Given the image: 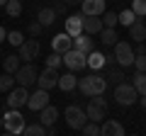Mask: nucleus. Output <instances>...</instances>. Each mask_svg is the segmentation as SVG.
<instances>
[{
    "instance_id": "5",
    "label": "nucleus",
    "mask_w": 146,
    "mask_h": 136,
    "mask_svg": "<svg viewBox=\"0 0 146 136\" xmlns=\"http://www.w3.org/2000/svg\"><path fill=\"white\" fill-rule=\"evenodd\" d=\"M63 117H66V124L71 126V129H83V126L90 121L88 112H85L80 105H68L66 112H63Z\"/></svg>"
},
{
    "instance_id": "22",
    "label": "nucleus",
    "mask_w": 146,
    "mask_h": 136,
    "mask_svg": "<svg viewBox=\"0 0 146 136\" xmlns=\"http://www.w3.org/2000/svg\"><path fill=\"white\" fill-rule=\"evenodd\" d=\"M20 66H22L20 53H10V56L3 58V68H5V73H17V71H20Z\"/></svg>"
},
{
    "instance_id": "28",
    "label": "nucleus",
    "mask_w": 146,
    "mask_h": 136,
    "mask_svg": "<svg viewBox=\"0 0 146 136\" xmlns=\"http://www.w3.org/2000/svg\"><path fill=\"white\" fill-rule=\"evenodd\" d=\"M5 12L10 17H20L22 15V0H7L5 3Z\"/></svg>"
},
{
    "instance_id": "3",
    "label": "nucleus",
    "mask_w": 146,
    "mask_h": 136,
    "mask_svg": "<svg viewBox=\"0 0 146 136\" xmlns=\"http://www.w3.org/2000/svg\"><path fill=\"white\" fill-rule=\"evenodd\" d=\"M85 112H88V119L90 121L102 124V121L107 119V102L102 100V95H93L90 102H88V107H85Z\"/></svg>"
},
{
    "instance_id": "13",
    "label": "nucleus",
    "mask_w": 146,
    "mask_h": 136,
    "mask_svg": "<svg viewBox=\"0 0 146 136\" xmlns=\"http://www.w3.org/2000/svg\"><path fill=\"white\" fill-rule=\"evenodd\" d=\"M39 51H42V46H39V42H36V37H32L29 42H25L20 46V58L29 63V61H34V58L39 56Z\"/></svg>"
},
{
    "instance_id": "45",
    "label": "nucleus",
    "mask_w": 146,
    "mask_h": 136,
    "mask_svg": "<svg viewBox=\"0 0 146 136\" xmlns=\"http://www.w3.org/2000/svg\"><path fill=\"white\" fill-rule=\"evenodd\" d=\"M0 126H3V119H0Z\"/></svg>"
},
{
    "instance_id": "34",
    "label": "nucleus",
    "mask_w": 146,
    "mask_h": 136,
    "mask_svg": "<svg viewBox=\"0 0 146 136\" xmlns=\"http://www.w3.org/2000/svg\"><path fill=\"white\" fill-rule=\"evenodd\" d=\"M122 71H124V68H122ZM119 68H112V71H110L107 73V83H115V85H119L122 80H124V73H122Z\"/></svg>"
},
{
    "instance_id": "20",
    "label": "nucleus",
    "mask_w": 146,
    "mask_h": 136,
    "mask_svg": "<svg viewBox=\"0 0 146 136\" xmlns=\"http://www.w3.org/2000/svg\"><path fill=\"white\" fill-rule=\"evenodd\" d=\"M124 134V126L117 119H105L102 121V136H122Z\"/></svg>"
},
{
    "instance_id": "42",
    "label": "nucleus",
    "mask_w": 146,
    "mask_h": 136,
    "mask_svg": "<svg viewBox=\"0 0 146 136\" xmlns=\"http://www.w3.org/2000/svg\"><path fill=\"white\" fill-rule=\"evenodd\" d=\"M139 102H141V110H146V95H141V100H139Z\"/></svg>"
},
{
    "instance_id": "36",
    "label": "nucleus",
    "mask_w": 146,
    "mask_h": 136,
    "mask_svg": "<svg viewBox=\"0 0 146 136\" xmlns=\"http://www.w3.org/2000/svg\"><path fill=\"white\" fill-rule=\"evenodd\" d=\"M131 10L139 17H146V0H134V3H131Z\"/></svg>"
},
{
    "instance_id": "37",
    "label": "nucleus",
    "mask_w": 146,
    "mask_h": 136,
    "mask_svg": "<svg viewBox=\"0 0 146 136\" xmlns=\"http://www.w3.org/2000/svg\"><path fill=\"white\" fill-rule=\"evenodd\" d=\"M134 68L139 71V73H146V53H136V58H134Z\"/></svg>"
},
{
    "instance_id": "11",
    "label": "nucleus",
    "mask_w": 146,
    "mask_h": 136,
    "mask_svg": "<svg viewBox=\"0 0 146 136\" xmlns=\"http://www.w3.org/2000/svg\"><path fill=\"white\" fill-rule=\"evenodd\" d=\"M49 100H51V97H49V90L39 88L36 92H32V95H29V100H27V107H29L32 112H42L44 107L49 105Z\"/></svg>"
},
{
    "instance_id": "29",
    "label": "nucleus",
    "mask_w": 146,
    "mask_h": 136,
    "mask_svg": "<svg viewBox=\"0 0 146 136\" xmlns=\"http://www.w3.org/2000/svg\"><path fill=\"white\" fill-rule=\"evenodd\" d=\"M46 134V126L39 121V124H27L25 126V136H44Z\"/></svg>"
},
{
    "instance_id": "30",
    "label": "nucleus",
    "mask_w": 146,
    "mask_h": 136,
    "mask_svg": "<svg viewBox=\"0 0 146 136\" xmlns=\"http://www.w3.org/2000/svg\"><path fill=\"white\" fill-rule=\"evenodd\" d=\"M80 131H83L85 136H98V134H102V124H98V121H88Z\"/></svg>"
},
{
    "instance_id": "6",
    "label": "nucleus",
    "mask_w": 146,
    "mask_h": 136,
    "mask_svg": "<svg viewBox=\"0 0 146 136\" xmlns=\"http://www.w3.org/2000/svg\"><path fill=\"white\" fill-rule=\"evenodd\" d=\"M115 58H117V66H119V68H129V66H134L136 51L131 49V44L117 42L115 44Z\"/></svg>"
},
{
    "instance_id": "15",
    "label": "nucleus",
    "mask_w": 146,
    "mask_h": 136,
    "mask_svg": "<svg viewBox=\"0 0 146 136\" xmlns=\"http://www.w3.org/2000/svg\"><path fill=\"white\" fill-rule=\"evenodd\" d=\"M73 49H78L83 53H90L95 51V42H93V34H78V37H73Z\"/></svg>"
},
{
    "instance_id": "35",
    "label": "nucleus",
    "mask_w": 146,
    "mask_h": 136,
    "mask_svg": "<svg viewBox=\"0 0 146 136\" xmlns=\"http://www.w3.org/2000/svg\"><path fill=\"white\" fill-rule=\"evenodd\" d=\"M102 22H105V27H117L119 24V12H105Z\"/></svg>"
},
{
    "instance_id": "44",
    "label": "nucleus",
    "mask_w": 146,
    "mask_h": 136,
    "mask_svg": "<svg viewBox=\"0 0 146 136\" xmlns=\"http://www.w3.org/2000/svg\"><path fill=\"white\" fill-rule=\"evenodd\" d=\"M5 3H7V0H0V5H5Z\"/></svg>"
},
{
    "instance_id": "40",
    "label": "nucleus",
    "mask_w": 146,
    "mask_h": 136,
    "mask_svg": "<svg viewBox=\"0 0 146 136\" xmlns=\"http://www.w3.org/2000/svg\"><path fill=\"white\" fill-rule=\"evenodd\" d=\"M5 39H7V34H5V27H3V24H0V44H3V42H5Z\"/></svg>"
},
{
    "instance_id": "24",
    "label": "nucleus",
    "mask_w": 146,
    "mask_h": 136,
    "mask_svg": "<svg viewBox=\"0 0 146 136\" xmlns=\"http://www.w3.org/2000/svg\"><path fill=\"white\" fill-rule=\"evenodd\" d=\"M105 63H107V56L100 51H90L88 53V66L93 68V71H100V68H105Z\"/></svg>"
},
{
    "instance_id": "8",
    "label": "nucleus",
    "mask_w": 146,
    "mask_h": 136,
    "mask_svg": "<svg viewBox=\"0 0 146 136\" xmlns=\"http://www.w3.org/2000/svg\"><path fill=\"white\" fill-rule=\"evenodd\" d=\"M63 66L68 71H80L83 66H88V53L78 51V49H71V51L63 53Z\"/></svg>"
},
{
    "instance_id": "10",
    "label": "nucleus",
    "mask_w": 146,
    "mask_h": 136,
    "mask_svg": "<svg viewBox=\"0 0 146 136\" xmlns=\"http://www.w3.org/2000/svg\"><path fill=\"white\" fill-rule=\"evenodd\" d=\"M58 78H61V75H58V68H49L46 66L42 73H39V78H36V85L44 88V90H51V88L58 85Z\"/></svg>"
},
{
    "instance_id": "26",
    "label": "nucleus",
    "mask_w": 146,
    "mask_h": 136,
    "mask_svg": "<svg viewBox=\"0 0 146 136\" xmlns=\"http://www.w3.org/2000/svg\"><path fill=\"white\" fill-rule=\"evenodd\" d=\"M100 34H102V44H105V46H115V44L119 42V39H117L115 27H105V29L100 32Z\"/></svg>"
},
{
    "instance_id": "43",
    "label": "nucleus",
    "mask_w": 146,
    "mask_h": 136,
    "mask_svg": "<svg viewBox=\"0 0 146 136\" xmlns=\"http://www.w3.org/2000/svg\"><path fill=\"white\" fill-rule=\"evenodd\" d=\"M68 5H80V3H83V0H66Z\"/></svg>"
},
{
    "instance_id": "21",
    "label": "nucleus",
    "mask_w": 146,
    "mask_h": 136,
    "mask_svg": "<svg viewBox=\"0 0 146 136\" xmlns=\"http://www.w3.org/2000/svg\"><path fill=\"white\" fill-rule=\"evenodd\" d=\"M56 10H54V7H39V12H36V20L42 22L44 27H51L54 22H56Z\"/></svg>"
},
{
    "instance_id": "2",
    "label": "nucleus",
    "mask_w": 146,
    "mask_h": 136,
    "mask_svg": "<svg viewBox=\"0 0 146 136\" xmlns=\"http://www.w3.org/2000/svg\"><path fill=\"white\" fill-rule=\"evenodd\" d=\"M3 126H5V131H7V134H12V136L25 134V126H27L25 114H22L20 110H10V112H5V117H3Z\"/></svg>"
},
{
    "instance_id": "31",
    "label": "nucleus",
    "mask_w": 146,
    "mask_h": 136,
    "mask_svg": "<svg viewBox=\"0 0 146 136\" xmlns=\"http://www.w3.org/2000/svg\"><path fill=\"white\" fill-rule=\"evenodd\" d=\"M134 88H136V92H139V95H146V73H139V71H136Z\"/></svg>"
},
{
    "instance_id": "9",
    "label": "nucleus",
    "mask_w": 146,
    "mask_h": 136,
    "mask_svg": "<svg viewBox=\"0 0 146 136\" xmlns=\"http://www.w3.org/2000/svg\"><path fill=\"white\" fill-rule=\"evenodd\" d=\"M15 78H17V85H34L36 83V78H39V71H36V66L34 63H25V66H20V71L15 73Z\"/></svg>"
},
{
    "instance_id": "39",
    "label": "nucleus",
    "mask_w": 146,
    "mask_h": 136,
    "mask_svg": "<svg viewBox=\"0 0 146 136\" xmlns=\"http://www.w3.org/2000/svg\"><path fill=\"white\" fill-rule=\"evenodd\" d=\"M66 0H63V3H56V5H54V10H56V15H63V12H66Z\"/></svg>"
},
{
    "instance_id": "19",
    "label": "nucleus",
    "mask_w": 146,
    "mask_h": 136,
    "mask_svg": "<svg viewBox=\"0 0 146 136\" xmlns=\"http://www.w3.org/2000/svg\"><path fill=\"white\" fill-rule=\"evenodd\" d=\"M129 37H131V42H136V44H141V42H146V24L141 22V17L134 22V24L129 27Z\"/></svg>"
},
{
    "instance_id": "7",
    "label": "nucleus",
    "mask_w": 146,
    "mask_h": 136,
    "mask_svg": "<svg viewBox=\"0 0 146 136\" xmlns=\"http://www.w3.org/2000/svg\"><path fill=\"white\" fill-rule=\"evenodd\" d=\"M27 100H29V88L27 85H17V88H12L10 92H7V107L10 110H20V107L27 105Z\"/></svg>"
},
{
    "instance_id": "1",
    "label": "nucleus",
    "mask_w": 146,
    "mask_h": 136,
    "mask_svg": "<svg viewBox=\"0 0 146 136\" xmlns=\"http://www.w3.org/2000/svg\"><path fill=\"white\" fill-rule=\"evenodd\" d=\"M78 90L83 95H88V97H93V95H105V90H107V78H102V75H85L83 80H78Z\"/></svg>"
},
{
    "instance_id": "25",
    "label": "nucleus",
    "mask_w": 146,
    "mask_h": 136,
    "mask_svg": "<svg viewBox=\"0 0 146 136\" xmlns=\"http://www.w3.org/2000/svg\"><path fill=\"white\" fill-rule=\"evenodd\" d=\"M15 83H17L15 73H3L0 75V92H10V90L15 88Z\"/></svg>"
},
{
    "instance_id": "41",
    "label": "nucleus",
    "mask_w": 146,
    "mask_h": 136,
    "mask_svg": "<svg viewBox=\"0 0 146 136\" xmlns=\"http://www.w3.org/2000/svg\"><path fill=\"white\" fill-rule=\"evenodd\" d=\"M136 53H146V46H144V42H141L139 46H136Z\"/></svg>"
},
{
    "instance_id": "33",
    "label": "nucleus",
    "mask_w": 146,
    "mask_h": 136,
    "mask_svg": "<svg viewBox=\"0 0 146 136\" xmlns=\"http://www.w3.org/2000/svg\"><path fill=\"white\" fill-rule=\"evenodd\" d=\"M7 44H12V46H17L20 49L22 44H25V34H22V32H10V34H7Z\"/></svg>"
},
{
    "instance_id": "14",
    "label": "nucleus",
    "mask_w": 146,
    "mask_h": 136,
    "mask_svg": "<svg viewBox=\"0 0 146 136\" xmlns=\"http://www.w3.org/2000/svg\"><path fill=\"white\" fill-rule=\"evenodd\" d=\"M102 29H105L102 15H83V32H88V34H100Z\"/></svg>"
},
{
    "instance_id": "23",
    "label": "nucleus",
    "mask_w": 146,
    "mask_h": 136,
    "mask_svg": "<svg viewBox=\"0 0 146 136\" xmlns=\"http://www.w3.org/2000/svg\"><path fill=\"white\" fill-rule=\"evenodd\" d=\"M58 88H61L63 92H71V90L78 88V78L73 75V71H71V73H63L61 78H58Z\"/></svg>"
},
{
    "instance_id": "18",
    "label": "nucleus",
    "mask_w": 146,
    "mask_h": 136,
    "mask_svg": "<svg viewBox=\"0 0 146 136\" xmlns=\"http://www.w3.org/2000/svg\"><path fill=\"white\" fill-rule=\"evenodd\" d=\"M56 119H58V110L54 105H46L42 112H39V121H42L44 126H54V124H56Z\"/></svg>"
},
{
    "instance_id": "27",
    "label": "nucleus",
    "mask_w": 146,
    "mask_h": 136,
    "mask_svg": "<svg viewBox=\"0 0 146 136\" xmlns=\"http://www.w3.org/2000/svg\"><path fill=\"white\" fill-rule=\"evenodd\" d=\"M136 20H139V15H136L131 7H129V10H122V12H119V24H124V27H131Z\"/></svg>"
},
{
    "instance_id": "38",
    "label": "nucleus",
    "mask_w": 146,
    "mask_h": 136,
    "mask_svg": "<svg viewBox=\"0 0 146 136\" xmlns=\"http://www.w3.org/2000/svg\"><path fill=\"white\" fill-rule=\"evenodd\" d=\"M42 29H44V24H42L39 20H36V22H32V24L27 27V32H29V37H39V34H42Z\"/></svg>"
},
{
    "instance_id": "32",
    "label": "nucleus",
    "mask_w": 146,
    "mask_h": 136,
    "mask_svg": "<svg viewBox=\"0 0 146 136\" xmlns=\"http://www.w3.org/2000/svg\"><path fill=\"white\" fill-rule=\"evenodd\" d=\"M44 61H46L49 68H58V66H63V56H61V53H56V51H51L46 58H44Z\"/></svg>"
},
{
    "instance_id": "17",
    "label": "nucleus",
    "mask_w": 146,
    "mask_h": 136,
    "mask_svg": "<svg viewBox=\"0 0 146 136\" xmlns=\"http://www.w3.org/2000/svg\"><path fill=\"white\" fill-rule=\"evenodd\" d=\"M63 29H66L71 37L83 34V15H68V17H66V27H63Z\"/></svg>"
},
{
    "instance_id": "12",
    "label": "nucleus",
    "mask_w": 146,
    "mask_h": 136,
    "mask_svg": "<svg viewBox=\"0 0 146 136\" xmlns=\"http://www.w3.org/2000/svg\"><path fill=\"white\" fill-rule=\"evenodd\" d=\"M71 49H73V37L68 34L66 29H63L61 34H56V37L51 39V51H56V53H61V56H63V53H66V51H71Z\"/></svg>"
},
{
    "instance_id": "4",
    "label": "nucleus",
    "mask_w": 146,
    "mask_h": 136,
    "mask_svg": "<svg viewBox=\"0 0 146 136\" xmlns=\"http://www.w3.org/2000/svg\"><path fill=\"white\" fill-rule=\"evenodd\" d=\"M115 100H117V105H119V107L134 105L136 100H139V92H136L134 83H119V85H115Z\"/></svg>"
},
{
    "instance_id": "16",
    "label": "nucleus",
    "mask_w": 146,
    "mask_h": 136,
    "mask_svg": "<svg viewBox=\"0 0 146 136\" xmlns=\"http://www.w3.org/2000/svg\"><path fill=\"white\" fill-rule=\"evenodd\" d=\"M105 0H83L80 3V7H83V12L80 15H105Z\"/></svg>"
}]
</instances>
